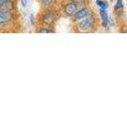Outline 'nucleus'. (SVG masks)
Instances as JSON below:
<instances>
[{"mask_svg": "<svg viewBox=\"0 0 127 114\" xmlns=\"http://www.w3.org/2000/svg\"><path fill=\"white\" fill-rule=\"evenodd\" d=\"M95 26H96V17L95 13H92L85 18L76 21L75 27L78 32H92L95 29Z\"/></svg>", "mask_w": 127, "mask_h": 114, "instance_id": "1", "label": "nucleus"}, {"mask_svg": "<svg viewBox=\"0 0 127 114\" xmlns=\"http://www.w3.org/2000/svg\"><path fill=\"white\" fill-rule=\"evenodd\" d=\"M57 19H58V12L54 7H51V8L43 9L42 13H40L39 22L41 23V25L53 27L56 24Z\"/></svg>", "mask_w": 127, "mask_h": 114, "instance_id": "2", "label": "nucleus"}, {"mask_svg": "<svg viewBox=\"0 0 127 114\" xmlns=\"http://www.w3.org/2000/svg\"><path fill=\"white\" fill-rule=\"evenodd\" d=\"M79 8H80V6H78L76 3L68 0L64 4L63 9H62V13H63L64 16H66V17H74Z\"/></svg>", "mask_w": 127, "mask_h": 114, "instance_id": "3", "label": "nucleus"}, {"mask_svg": "<svg viewBox=\"0 0 127 114\" xmlns=\"http://www.w3.org/2000/svg\"><path fill=\"white\" fill-rule=\"evenodd\" d=\"M14 20L13 12H0V31L5 29Z\"/></svg>", "mask_w": 127, "mask_h": 114, "instance_id": "4", "label": "nucleus"}, {"mask_svg": "<svg viewBox=\"0 0 127 114\" xmlns=\"http://www.w3.org/2000/svg\"><path fill=\"white\" fill-rule=\"evenodd\" d=\"M93 13V11L90 9L89 7L87 6H82L78 9V11L76 12V13L75 14V16L73 17L74 18V21L76 22L78 20H81V19L85 18L86 16H88L89 14Z\"/></svg>", "mask_w": 127, "mask_h": 114, "instance_id": "5", "label": "nucleus"}, {"mask_svg": "<svg viewBox=\"0 0 127 114\" xmlns=\"http://www.w3.org/2000/svg\"><path fill=\"white\" fill-rule=\"evenodd\" d=\"M14 9H15L14 0L0 3V12H14Z\"/></svg>", "mask_w": 127, "mask_h": 114, "instance_id": "6", "label": "nucleus"}, {"mask_svg": "<svg viewBox=\"0 0 127 114\" xmlns=\"http://www.w3.org/2000/svg\"><path fill=\"white\" fill-rule=\"evenodd\" d=\"M99 17L101 19V25L103 28H108L110 24H109V16L107 10H103V9H99Z\"/></svg>", "mask_w": 127, "mask_h": 114, "instance_id": "7", "label": "nucleus"}, {"mask_svg": "<svg viewBox=\"0 0 127 114\" xmlns=\"http://www.w3.org/2000/svg\"><path fill=\"white\" fill-rule=\"evenodd\" d=\"M35 32L37 33H53L55 31L51 28V26H46V25H41L38 29H36Z\"/></svg>", "mask_w": 127, "mask_h": 114, "instance_id": "8", "label": "nucleus"}, {"mask_svg": "<svg viewBox=\"0 0 127 114\" xmlns=\"http://www.w3.org/2000/svg\"><path fill=\"white\" fill-rule=\"evenodd\" d=\"M38 2L42 9H47V8H51L54 6L56 0H38Z\"/></svg>", "mask_w": 127, "mask_h": 114, "instance_id": "9", "label": "nucleus"}, {"mask_svg": "<svg viewBox=\"0 0 127 114\" xmlns=\"http://www.w3.org/2000/svg\"><path fill=\"white\" fill-rule=\"evenodd\" d=\"M95 4L99 9H103V10H107L109 7L108 2L104 0H95Z\"/></svg>", "mask_w": 127, "mask_h": 114, "instance_id": "10", "label": "nucleus"}, {"mask_svg": "<svg viewBox=\"0 0 127 114\" xmlns=\"http://www.w3.org/2000/svg\"><path fill=\"white\" fill-rule=\"evenodd\" d=\"M122 9H123V0H117L114 10L116 12H119V11H122Z\"/></svg>", "mask_w": 127, "mask_h": 114, "instance_id": "11", "label": "nucleus"}, {"mask_svg": "<svg viewBox=\"0 0 127 114\" xmlns=\"http://www.w3.org/2000/svg\"><path fill=\"white\" fill-rule=\"evenodd\" d=\"M29 18H30V23H31V25H32V26H35V25H36L37 19H36L35 15H34L33 13H31V14L29 15Z\"/></svg>", "mask_w": 127, "mask_h": 114, "instance_id": "12", "label": "nucleus"}, {"mask_svg": "<svg viewBox=\"0 0 127 114\" xmlns=\"http://www.w3.org/2000/svg\"><path fill=\"white\" fill-rule=\"evenodd\" d=\"M70 1H73V2H75L76 3L78 6L82 7L85 5V3H86V0H70Z\"/></svg>", "mask_w": 127, "mask_h": 114, "instance_id": "13", "label": "nucleus"}, {"mask_svg": "<svg viewBox=\"0 0 127 114\" xmlns=\"http://www.w3.org/2000/svg\"><path fill=\"white\" fill-rule=\"evenodd\" d=\"M27 3H28L27 0H21V6L23 7V8H26V7H27Z\"/></svg>", "mask_w": 127, "mask_h": 114, "instance_id": "14", "label": "nucleus"}, {"mask_svg": "<svg viewBox=\"0 0 127 114\" xmlns=\"http://www.w3.org/2000/svg\"><path fill=\"white\" fill-rule=\"evenodd\" d=\"M6 1H11V0H0V3H2V2H6Z\"/></svg>", "mask_w": 127, "mask_h": 114, "instance_id": "15", "label": "nucleus"}, {"mask_svg": "<svg viewBox=\"0 0 127 114\" xmlns=\"http://www.w3.org/2000/svg\"><path fill=\"white\" fill-rule=\"evenodd\" d=\"M27 1H28V2H29V1H30V0H27Z\"/></svg>", "mask_w": 127, "mask_h": 114, "instance_id": "16", "label": "nucleus"}]
</instances>
